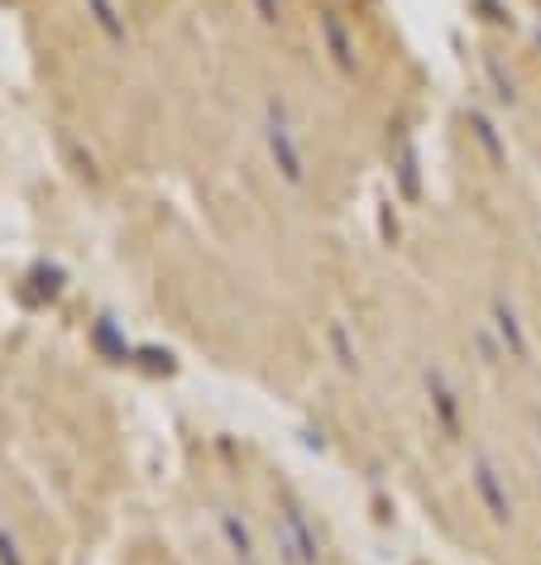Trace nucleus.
Listing matches in <instances>:
<instances>
[{
    "instance_id": "nucleus-1",
    "label": "nucleus",
    "mask_w": 541,
    "mask_h": 565,
    "mask_svg": "<svg viewBox=\"0 0 541 565\" xmlns=\"http://www.w3.org/2000/svg\"><path fill=\"white\" fill-rule=\"evenodd\" d=\"M475 484H479V499H484V508H489V518L494 522H512V499L503 493V479H498L494 460H479Z\"/></svg>"
},
{
    "instance_id": "nucleus-2",
    "label": "nucleus",
    "mask_w": 541,
    "mask_h": 565,
    "mask_svg": "<svg viewBox=\"0 0 541 565\" xmlns=\"http://www.w3.org/2000/svg\"><path fill=\"white\" fill-rule=\"evenodd\" d=\"M494 312H498V331H503V341H512V355H532V341H527V331H522V321H518V312H512V307L498 298L494 302Z\"/></svg>"
},
{
    "instance_id": "nucleus-3",
    "label": "nucleus",
    "mask_w": 541,
    "mask_h": 565,
    "mask_svg": "<svg viewBox=\"0 0 541 565\" xmlns=\"http://www.w3.org/2000/svg\"><path fill=\"white\" fill-rule=\"evenodd\" d=\"M537 484H541V475H537Z\"/></svg>"
}]
</instances>
